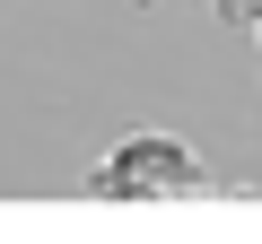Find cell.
<instances>
[{
  "label": "cell",
  "instance_id": "cell-1",
  "mask_svg": "<svg viewBox=\"0 0 262 244\" xmlns=\"http://www.w3.org/2000/svg\"><path fill=\"white\" fill-rule=\"evenodd\" d=\"M88 192L96 201H184V192H201V157L184 140H166V131H131V140L105 149Z\"/></svg>",
  "mask_w": 262,
  "mask_h": 244
},
{
  "label": "cell",
  "instance_id": "cell-2",
  "mask_svg": "<svg viewBox=\"0 0 262 244\" xmlns=\"http://www.w3.org/2000/svg\"><path fill=\"white\" fill-rule=\"evenodd\" d=\"M210 9H219L227 27H245V35H262V0H210Z\"/></svg>",
  "mask_w": 262,
  "mask_h": 244
}]
</instances>
